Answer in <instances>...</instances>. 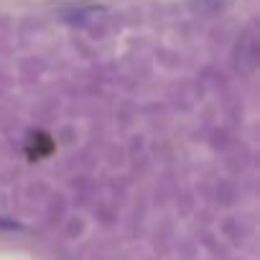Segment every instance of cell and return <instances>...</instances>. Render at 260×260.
<instances>
[]
</instances>
